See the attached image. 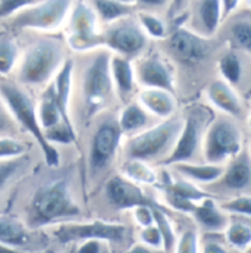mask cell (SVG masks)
<instances>
[{"label":"cell","instance_id":"1","mask_svg":"<svg viewBox=\"0 0 251 253\" xmlns=\"http://www.w3.org/2000/svg\"><path fill=\"white\" fill-rule=\"evenodd\" d=\"M81 174L79 155L71 159L63 158L62 164L55 168L46 165L41 159L15 190L24 197L19 216L30 228L37 231L84 219L78 197Z\"/></svg>","mask_w":251,"mask_h":253},{"label":"cell","instance_id":"2","mask_svg":"<svg viewBox=\"0 0 251 253\" xmlns=\"http://www.w3.org/2000/svg\"><path fill=\"white\" fill-rule=\"evenodd\" d=\"M73 69V94H72V121L79 134L97 117L110 111L118 100L112 72V53L108 49L72 55Z\"/></svg>","mask_w":251,"mask_h":253},{"label":"cell","instance_id":"3","mask_svg":"<svg viewBox=\"0 0 251 253\" xmlns=\"http://www.w3.org/2000/svg\"><path fill=\"white\" fill-rule=\"evenodd\" d=\"M16 34L21 40L22 53L12 80L37 96L55 80L72 53L61 33L22 31Z\"/></svg>","mask_w":251,"mask_h":253},{"label":"cell","instance_id":"4","mask_svg":"<svg viewBox=\"0 0 251 253\" xmlns=\"http://www.w3.org/2000/svg\"><path fill=\"white\" fill-rule=\"evenodd\" d=\"M84 131L88 134L85 152L81 153V156L84 155V159L81 158L82 174H85V183H96L118 158L125 135L118 123V114L112 111L97 117Z\"/></svg>","mask_w":251,"mask_h":253},{"label":"cell","instance_id":"5","mask_svg":"<svg viewBox=\"0 0 251 253\" xmlns=\"http://www.w3.org/2000/svg\"><path fill=\"white\" fill-rule=\"evenodd\" d=\"M0 94L3 96L4 102L7 103L10 112L13 114L24 134L37 144L44 164L53 168L59 167L63 162L65 150L52 146L46 140V135L38 121L37 96L12 78L0 80Z\"/></svg>","mask_w":251,"mask_h":253},{"label":"cell","instance_id":"6","mask_svg":"<svg viewBox=\"0 0 251 253\" xmlns=\"http://www.w3.org/2000/svg\"><path fill=\"white\" fill-rule=\"evenodd\" d=\"M184 126V118L171 117L162 123L145 128L134 135L125 137L122 144L124 159H138L144 162L165 161L174 150Z\"/></svg>","mask_w":251,"mask_h":253},{"label":"cell","instance_id":"7","mask_svg":"<svg viewBox=\"0 0 251 253\" xmlns=\"http://www.w3.org/2000/svg\"><path fill=\"white\" fill-rule=\"evenodd\" d=\"M103 24L88 0H75L62 28L65 43L72 55L105 49Z\"/></svg>","mask_w":251,"mask_h":253},{"label":"cell","instance_id":"8","mask_svg":"<svg viewBox=\"0 0 251 253\" xmlns=\"http://www.w3.org/2000/svg\"><path fill=\"white\" fill-rule=\"evenodd\" d=\"M73 1L75 0H38L0 24L13 33H62Z\"/></svg>","mask_w":251,"mask_h":253},{"label":"cell","instance_id":"9","mask_svg":"<svg viewBox=\"0 0 251 253\" xmlns=\"http://www.w3.org/2000/svg\"><path fill=\"white\" fill-rule=\"evenodd\" d=\"M59 246L76 245L85 240H102L105 243H119L125 239L126 227L119 222L105 219H81L65 222L44 230Z\"/></svg>","mask_w":251,"mask_h":253},{"label":"cell","instance_id":"10","mask_svg":"<svg viewBox=\"0 0 251 253\" xmlns=\"http://www.w3.org/2000/svg\"><path fill=\"white\" fill-rule=\"evenodd\" d=\"M243 150V131L231 117H217L206 129L201 155L204 162L223 165Z\"/></svg>","mask_w":251,"mask_h":253},{"label":"cell","instance_id":"11","mask_svg":"<svg viewBox=\"0 0 251 253\" xmlns=\"http://www.w3.org/2000/svg\"><path fill=\"white\" fill-rule=\"evenodd\" d=\"M210 121L212 117L206 106L189 108L187 115L184 117V126L174 150L165 161L160 162V165L174 167L181 162H191L198 150H201L204 134Z\"/></svg>","mask_w":251,"mask_h":253},{"label":"cell","instance_id":"12","mask_svg":"<svg viewBox=\"0 0 251 253\" xmlns=\"http://www.w3.org/2000/svg\"><path fill=\"white\" fill-rule=\"evenodd\" d=\"M103 43L112 55L135 61L143 56L148 46V37L137 21V16H128L106 25L103 30Z\"/></svg>","mask_w":251,"mask_h":253},{"label":"cell","instance_id":"13","mask_svg":"<svg viewBox=\"0 0 251 253\" xmlns=\"http://www.w3.org/2000/svg\"><path fill=\"white\" fill-rule=\"evenodd\" d=\"M168 47L178 61L187 65L203 62L212 53L209 37L200 36L185 27H178L168 36Z\"/></svg>","mask_w":251,"mask_h":253},{"label":"cell","instance_id":"14","mask_svg":"<svg viewBox=\"0 0 251 253\" xmlns=\"http://www.w3.org/2000/svg\"><path fill=\"white\" fill-rule=\"evenodd\" d=\"M137 84L143 88H162L175 93V74L159 55L141 56L134 61Z\"/></svg>","mask_w":251,"mask_h":253},{"label":"cell","instance_id":"15","mask_svg":"<svg viewBox=\"0 0 251 253\" xmlns=\"http://www.w3.org/2000/svg\"><path fill=\"white\" fill-rule=\"evenodd\" d=\"M103 193L106 200L116 209L126 211L141 205H154L151 199L143 191L141 186L128 180L122 174H113L105 181Z\"/></svg>","mask_w":251,"mask_h":253},{"label":"cell","instance_id":"16","mask_svg":"<svg viewBox=\"0 0 251 253\" xmlns=\"http://www.w3.org/2000/svg\"><path fill=\"white\" fill-rule=\"evenodd\" d=\"M38 233L41 231L30 228L19 215L0 213V243L9 248L38 253L41 251L36 246L38 243Z\"/></svg>","mask_w":251,"mask_h":253},{"label":"cell","instance_id":"17","mask_svg":"<svg viewBox=\"0 0 251 253\" xmlns=\"http://www.w3.org/2000/svg\"><path fill=\"white\" fill-rule=\"evenodd\" d=\"M41 159L43 158L40 150H34L33 153H28L22 158L0 162V199L16 190L22 180L37 167Z\"/></svg>","mask_w":251,"mask_h":253},{"label":"cell","instance_id":"18","mask_svg":"<svg viewBox=\"0 0 251 253\" xmlns=\"http://www.w3.org/2000/svg\"><path fill=\"white\" fill-rule=\"evenodd\" d=\"M165 194L168 199V203L181 212L185 213H192L197 203L201 200L210 197L206 191L197 187V184L191 183L185 178L181 180H165Z\"/></svg>","mask_w":251,"mask_h":253},{"label":"cell","instance_id":"19","mask_svg":"<svg viewBox=\"0 0 251 253\" xmlns=\"http://www.w3.org/2000/svg\"><path fill=\"white\" fill-rule=\"evenodd\" d=\"M37 114H38V121H40V126H41L44 135L63 126L75 128L73 123H71L63 115L62 109L58 103V99L55 96L52 83L37 94Z\"/></svg>","mask_w":251,"mask_h":253},{"label":"cell","instance_id":"20","mask_svg":"<svg viewBox=\"0 0 251 253\" xmlns=\"http://www.w3.org/2000/svg\"><path fill=\"white\" fill-rule=\"evenodd\" d=\"M206 97L223 115L231 117L234 120L241 117L243 112L241 99L235 91V88L226 81H223L222 78L213 80L206 87Z\"/></svg>","mask_w":251,"mask_h":253},{"label":"cell","instance_id":"21","mask_svg":"<svg viewBox=\"0 0 251 253\" xmlns=\"http://www.w3.org/2000/svg\"><path fill=\"white\" fill-rule=\"evenodd\" d=\"M110 72H112V80H113V85H115L118 100L122 105L134 100L132 96H134L135 88L138 85L137 78H135L134 61L126 59L124 56L112 55Z\"/></svg>","mask_w":251,"mask_h":253},{"label":"cell","instance_id":"22","mask_svg":"<svg viewBox=\"0 0 251 253\" xmlns=\"http://www.w3.org/2000/svg\"><path fill=\"white\" fill-rule=\"evenodd\" d=\"M138 103L154 117L160 120H168L174 117L177 111L175 93L162 88H141L138 93Z\"/></svg>","mask_w":251,"mask_h":253},{"label":"cell","instance_id":"23","mask_svg":"<svg viewBox=\"0 0 251 253\" xmlns=\"http://www.w3.org/2000/svg\"><path fill=\"white\" fill-rule=\"evenodd\" d=\"M22 53L21 40L16 33L0 24V80L12 78Z\"/></svg>","mask_w":251,"mask_h":253},{"label":"cell","instance_id":"24","mask_svg":"<svg viewBox=\"0 0 251 253\" xmlns=\"http://www.w3.org/2000/svg\"><path fill=\"white\" fill-rule=\"evenodd\" d=\"M222 184L228 189L243 190L251 183V155L250 150L243 149L240 155L228 162L223 175L220 178Z\"/></svg>","mask_w":251,"mask_h":253},{"label":"cell","instance_id":"25","mask_svg":"<svg viewBox=\"0 0 251 253\" xmlns=\"http://www.w3.org/2000/svg\"><path fill=\"white\" fill-rule=\"evenodd\" d=\"M195 221L207 231H225L228 227V215L212 197H207L197 203L192 212Z\"/></svg>","mask_w":251,"mask_h":253},{"label":"cell","instance_id":"26","mask_svg":"<svg viewBox=\"0 0 251 253\" xmlns=\"http://www.w3.org/2000/svg\"><path fill=\"white\" fill-rule=\"evenodd\" d=\"M177 172L194 184H212L216 181H220L225 165H216V164H194V162H181L174 165Z\"/></svg>","mask_w":251,"mask_h":253},{"label":"cell","instance_id":"27","mask_svg":"<svg viewBox=\"0 0 251 253\" xmlns=\"http://www.w3.org/2000/svg\"><path fill=\"white\" fill-rule=\"evenodd\" d=\"M118 123L125 137L134 135L145 129L148 123V112L138 103V100H131L118 112Z\"/></svg>","mask_w":251,"mask_h":253},{"label":"cell","instance_id":"28","mask_svg":"<svg viewBox=\"0 0 251 253\" xmlns=\"http://www.w3.org/2000/svg\"><path fill=\"white\" fill-rule=\"evenodd\" d=\"M88 1L96 10L103 27L135 15V9H137L132 4H125L116 0H88Z\"/></svg>","mask_w":251,"mask_h":253},{"label":"cell","instance_id":"29","mask_svg":"<svg viewBox=\"0 0 251 253\" xmlns=\"http://www.w3.org/2000/svg\"><path fill=\"white\" fill-rule=\"evenodd\" d=\"M119 174H122L128 180L137 184L151 186L159 180V174L151 168V165L148 162L138 159H124L119 168Z\"/></svg>","mask_w":251,"mask_h":253},{"label":"cell","instance_id":"30","mask_svg":"<svg viewBox=\"0 0 251 253\" xmlns=\"http://www.w3.org/2000/svg\"><path fill=\"white\" fill-rule=\"evenodd\" d=\"M229 37L237 49L251 56V16L240 15L231 19Z\"/></svg>","mask_w":251,"mask_h":253},{"label":"cell","instance_id":"31","mask_svg":"<svg viewBox=\"0 0 251 253\" xmlns=\"http://www.w3.org/2000/svg\"><path fill=\"white\" fill-rule=\"evenodd\" d=\"M197 12L207 36H213L223 21L220 0H198Z\"/></svg>","mask_w":251,"mask_h":253},{"label":"cell","instance_id":"32","mask_svg":"<svg viewBox=\"0 0 251 253\" xmlns=\"http://www.w3.org/2000/svg\"><path fill=\"white\" fill-rule=\"evenodd\" d=\"M34 150H38V147L30 138L0 135V162L22 158L28 153H33Z\"/></svg>","mask_w":251,"mask_h":253},{"label":"cell","instance_id":"33","mask_svg":"<svg viewBox=\"0 0 251 253\" xmlns=\"http://www.w3.org/2000/svg\"><path fill=\"white\" fill-rule=\"evenodd\" d=\"M217 69L219 74L222 77L223 81H226L228 84H231L232 87L240 84L243 80V74H244V66L243 61L240 58V55L234 50L225 52L217 62Z\"/></svg>","mask_w":251,"mask_h":253},{"label":"cell","instance_id":"34","mask_svg":"<svg viewBox=\"0 0 251 253\" xmlns=\"http://www.w3.org/2000/svg\"><path fill=\"white\" fill-rule=\"evenodd\" d=\"M135 16H137L138 24L141 25V28L144 30V33L147 34L148 39H154V40L168 39L169 30H168L166 22L160 16H157L151 12H145V10L137 12Z\"/></svg>","mask_w":251,"mask_h":253},{"label":"cell","instance_id":"35","mask_svg":"<svg viewBox=\"0 0 251 253\" xmlns=\"http://www.w3.org/2000/svg\"><path fill=\"white\" fill-rule=\"evenodd\" d=\"M225 239L229 246L238 251H247L251 246V225L241 221L228 224L225 230Z\"/></svg>","mask_w":251,"mask_h":253},{"label":"cell","instance_id":"36","mask_svg":"<svg viewBox=\"0 0 251 253\" xmlns=\"http://www.w3.org/2000/svg\"><path fill=\"white\" fill-rule=\"evenodd\" d=\"M0 135L1 137H18V138H28L19 124L16 123L13 114L10 112L7 103L4 102L3 96L0 94ZM31 140V138H30Z\"/></svg>","mask_w":251,"mask_h":253},{"label":"cell","instance_id":"37","mask_svg":"<svg viewBox=\"0 0 251 253\" xmlns=\"http://www.w3.org/2000/svg\"><path fill=\"white\" fill-rule=\"evenodd\" d=\"M153 215H154V224L159 227V230L163 236V249L166 252L174 251L177 248L178 242H177V236H175L174 227H172L168 215L156 205H153Z\"/></svg>","mask_w":251,"mask_h":253},{"label":"cell","instance_id":"38","mask_svg":"<svg viewBox=\"0 0 251 253\" xmlns=\"http://www.w3.org/2000/svg\"><path fill=\"white\" fill-rule=\"evenodd\" d=\"M220 208L228 213L243 215V216H251V196L250 194H241L237 196L225 203L220 205Z\"/></svg>","mask_w":251,"mask_h":253},{"label":"cell","instance_id":"39","mask_svg":"<svg viewBox=\"0 0 251 253\" xmlns=\"http://www.w3.org/2000/svg\"><path fill=\"white\" fill-rule=\"evenodd\" d=\"M38 0H1L0 1V22L15 16L21 10L33 6Z\"/></svg>","mask_w":251,"mask_h":253},{"label":"cell","instance_id":"40","mask_svg":"<svg viewBox=\"0 0 251 253\" xmlns=\"http://www.w3.org/2000/svg\"><path fill=\"white\" fill-rule=\"evenodd\" d=\"M140 240L143 245L151 248V249H163V236L156 224L141 228L140 231Z\"/></svg>","mask_w":251,"mask_h":253},{"label":"cell","instance_id":"41","mask_svg":"<svg viewBox=\"0 0 251 253\" xmlns=\"http://www.w3.org/2000/svg\"><path fill=\"white\" fill-rule=\"evenodd\" d=\"M175 253H198V237L194 230H187L177 243Z\"/></svg>","mask_w":251,"mask_h":253},{"label":"cell","instance_id":"42","mask_svg":"<svg viewBox=\"0 0 251 253\" xmlns=\"http://www.w3.org/2000/svg\"><path fill=\"white\" fill-rule=\"evenodd\" d=\"M132 211V216H134V221L141 227V228H145V227H150L154 224V215H153V205L148 206V205H141V206H137Z\"/></svg>","mask_w":251,"mask_h":253},{"label":"cell","instance_id":"43","mask_svg":"<svg viewBox=\"0 0 251 253\" xmlns=\"http://www.w3.org/2000/svg\"><path fill=\"white\" fill-rule=\"evenodd\" d=\"M102 240H85L75 245V253H102L103 251Z\"/></svg>","mask_w":251,"mask_h":253},{"label":"cell","instance_id":"44","mask_svg":"<svg viewBox=\"0 0 251 253\" xmlns=\"http://www.w3.org/2000/svg\"><path fill=\"white\" fill-rule=\"evenodd\" d=\"M201 253H228V249L217 240L207 239L201 246Z\"/></svg>","mask_w":251,"mask_h":253},{"label":"cell","instance_id":"45","mask_svg":"<svg viewBox=\"0 0 251 253\" xmlns=\"http://www.w3.org/2000/svg\"><path fill=\"white\" fill-rule=\"evenodd\" d=\"M241 0H220L222 4V12H223V19L231 18L232 13L238 9Z\"/></svg>","mask_w":251,"mask_h":253},{"label":"cell","instance_id":"46","mask_svg":"<svg viewBox=\"0 0 251 253\" xmlns=\"http://www.w3.org/2000/svg\"><path fill=\"white\" fill-rule=\"evenodd\" d=\"M172 0H135V7H145V9H151V7H163L166 4H169Z\"/></svg>","mask_w":251,"mask_h":253},{"label":"cell","instance_id":"47","mask_svg":"<svg viewBox=\"0 0 251 253\" xmlns=\"http://www.w3.org/2000/svg\"><path fill=\"white\" fill-rule=\"evenodd\" d=\"M125 253H153L151 252V248H148V246H145V245H143L141 242L140 243H137V245H132Z\"/></svg>","mask_w":251,"mask_h":253},{"label":"cell","instance_id":"48","mask_svg":"<svg viewBox=\"0 0 251 253\" xmlns=\"http://www.w3.org/2000/svg\"><path fill=\"white\" fill-rule=\"evenodd\" d=\"M0 253H34L27 252V251H21V249H15V248H9L3 243H0Z\"/></svg>","mask_w":251,"mask_h":253},{"label":"cell","instance_id":"49","mask_svg":"<svg viewBox=\"0 0 251 253\" xmlns=\"http://www.w3.org/2000/svg\"><path fill=\"white\" fill-rule=\"evenodd\" d=\"M61 248L62 246H59V245H50V246L44 248L43 251H40L38 253H63L65 251H62Z\"/></svg>","mask_w":251,"mask_h":253},{"label":"cell","instance_id":"50","mask_svg":"<svg viewBox=\"0 0 251 253\" xmlns=\"http://www.w3.org/2000/svg\"><path fill=\"white\" fill-rule=\"evenodd\" d=\"M185 0H172L171 1V13H177L178 10H181V7L184 6Z\"/></svg>","mask_w":251,"mask_h":253},{"label":"cell","instance_id":"51","mask_svg":"<svg viewBox=\"0 0 251 253\" xmlns=\"http://www.w3.org/2000/svg\"><path fill=\"white\" fill-rule=\"evenodd\" d=\"M63 253H75V245H69V246H66V249H65V252Z\"/></svg>","mask_w":251,"mask_h":253},{"label":"cell","instance_id":"52","mask_svg":"<svg viewBox=\"0 0 251 253\" xmlns=\"http://www.w3.org/2000/svg\"><path fill=\"white\" fill-rule=\"evenodd\" d=\"M116 1H121V3H125V4H132V6H135V0H116Z\"/></svg>","mask_w":251,"mask_h":253},{"label":"cell","instance_id":"53","mask_svg":"<svg viewBox=\"0 0 251 253\" xmlns=\"http://www.w3.org/2000/svg\"><path fill=\"white\" fill-rule=\"evenodd\" d=\"M244 1L247 3V6H250V7H251V0H244Z\"/></svg>","mask_w":251,"mask_h":253},{"label":"cell","instance_id":"54","mask_svg":"<svg viewBox=\"0 0 251 253\" xmlns=\"http://www.w3.org/2000/svg\"><path fill=\"white\" fill-rule=\"evenodd\" d=\"M249 126L251 128V114H250V118H249Z\"/></svg>","mask_w":251,"mask_h":253},{"label":"cell","instance_id":"55","mask_svg":"<svg viewBox=\"0 0 251 253\" xmlns=\"http://www.w3.org/2000/svg\"><path fill=\"white\" fill-rule=\"evenodd\" d=\"M246 252H247V253H251V246H250V248H249V249H247V251H246Z\"/></svg>","mask_w":251,"mask_h":253},{"label":"cell","instance_id":"56","mask_svg":"<svg viewBox=\"0 0 251 253\" xmlns=\"http://www.w3.org/2000/svg\"><path fill=\"white\" fill-rule=\"evenodd\" d=\"M250 152H251V140H250Z\"/></svg>","mask_w":251,"mask_h":253},{"label":"cell","instance_id":"57","mask_svg":"<svg viewBox=\"0 0 251 253\" xmlns=\"http://www.w3.org/2000/svg\"><path fill=\"white\" fill-rule=\"evenodd\" d=\"M0 1H1V0H0Z\"/></svg>","mask_w":251,"mask_h":253}]
</instances>
